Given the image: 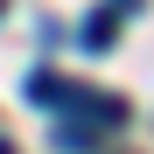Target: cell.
Masks as SVG:
<instances>
[{
  "instance_id": "cell-3",
  "label": "cell",
  "mask_w": 154,
  "mask_h": 154,
  "mask_svg": "<svg viewBox=\"0 0 154 154\" xmlns=\"http://www.w3.org/2000/svg\"><path fill=\"white\" fill-rule=\"evenodd\" d=\"M0 154H14V140H0Z\"/></svg>"
},
{
  "instance_id": "cell-2",
  "label": "cell",
  "mask_w": 154,
  "mask_h": 154,
  "mask_svg": "<svg viewBox=\"0 0 154 154\" xmlns=\"http://www.w3.org/2000/svg\"><path fill=\"white\" fill-rule=\"evenodd\" d=\"M112 35H119V7L105 0V7H98V14L84 21V28H77V42H84L91 56H105V49H112Z\"/></svg>"
},
{
  "instance_id": "cell-1",
  "label": "cell",
  "mask_w": 154,
  "mask_h": 154,
  "mask_svg": "<svg viewBox=\"0 0 154 154\" xmlns=\"http://www.w3.org/2000/svg\"><path fill=\"white\" fill-rule=\"evenodd\" d=\"M28 98H56L63 119H91V126H126V98L112 91H84V84H56V77H28Z\"/></svg>"
}]
</instances>
